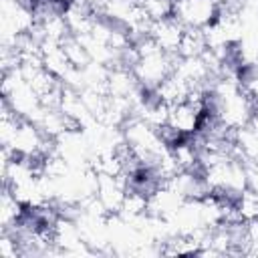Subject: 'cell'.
Returning a JSON list of instances; mask_svg holds the SVG:
<instances>
[{"instance_id":"cell-1","label":"cell","mask_w":258,"mask_h":258,"mask_svg":"<svg viewBox=\"0 0 258 258\" xmlns=\"http://www.w3.org/2000/svg\"><path fill=\"white\" fill-rule=\"evenodd\" d=\"M173 18L185 28H206L218 18L216 0H173Z\"/></svg>"},{"instance_id":"cell-2","label":"cell","mask_w":258,"mask_h":258,"mask_svg":"<svg viewBox=\"0 0 258 258\" xmlns=\"http://www.w3.org/2000/svg\"><path fill=\"white\" fill-rule=\"evenodd\" d=\"M185 26L169 16V18H163V20H155L149 28V36L157 42V46L169 54H177V46H179V40H181V34H183Z\"/></svg>"},{"instance_id":"cell-3","label":"cell","mask_w":258,"mask_h":258,"mask_svg":"<svg viewBox=\"0 0 258 258\" xmlns=\"http://www.w3.org/2000/svg\"><path fill=\"white\" fill-rule=\"evenodd\" d=\"M208 50V40L204 34V28H185L177 46V56L189 58V56H202Z\"/></svg>"}]
</instances>
